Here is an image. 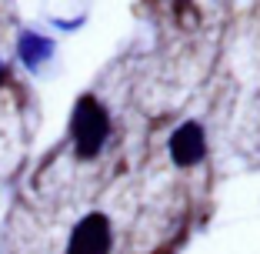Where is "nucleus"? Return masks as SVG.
Listing matches in <instances>:
<instances>
[{
    "label": "nucleus",
    "mask_w": 260,
    "mask_h": 254,
    "mask_svg": "<svg viewBox=\"0 0 260 254\" xmlns=\"http://www.w3.org/2000/svg\"><path fill=\"white\" fill-rule=\"evenodd\" d=\"M70 134H74V144H77V154H80V157H93L100 147L107 144L110 117H107V110L100 107L90 94L77 100L74 117H70Z\"/></svg>",
    "instance_id": "obj_1"
},
{
    "label": "nucleus",
    "mask_w": 260,
    "mask_h": 254,
    "mask_svg": "<svg viewBox=\"0 0 260 254\" xmlns=\"http://www.w3.org/2000/svg\"><path fill=\"white\" fill-rule=\"evenodd\" d=\"M110 244H114L110 221L104 214H87L70 234L67 254H110Z\"/></svg>",
    "instance_id": "obj_2"
},
{
    "label": "nucleus",
    "mask_w": 260,
    "mask_h": 254,
    "mask_svg": "<svg viewBox=\"0 0 260 254\" xmlns=\"http://www.w3.org/2000/svg\"><path fill=\"white\" fill-rule=\"evenodd\" d=\"M207 154V140H204V127L193 121L180 124L174 134H170V157L180 167H193L197 161H204Z\"/></svg>",
    "instance_id": "obj_3"
},
{
    "label": "nucleus",
    "mask_w": 260,
    "mask_h": 254,
    "mask_svg": "<svg viewBox=\"0 0 260 254\" xmlns=\"http://www.w3.org/2000/svg\"><path fill=\"white\" fill-rule=\"evenodd\" d=\"M50 54H54V40L40 37V34H30V31L20 37V61L27 67H40Z\"/></svg>",
    "instance_id": "obj_4"
},
{
    "label": "nucleus",
    "mask_w": 260,
    "mask_h": 254,
    "mask_svg": "<svg viewBox=\"0 0 260 254\" xmlns=\"http://www.w3.org/2000/svg\"><path fill=\"white\" fill-rule=\"evenodd\" d=\"M4 77H7V70H4V64H0V84H4Z\"/></svg>",
    "instance_id": "obj_5"
}]
</instances>
